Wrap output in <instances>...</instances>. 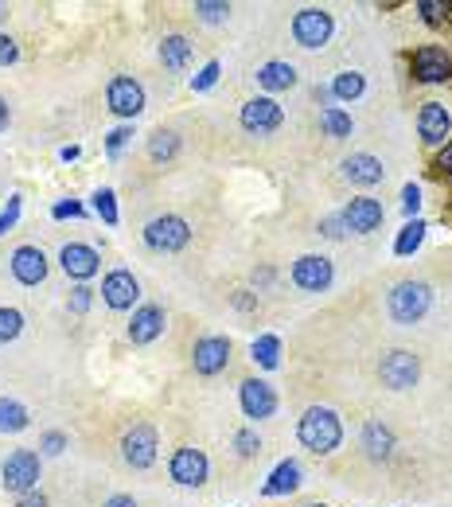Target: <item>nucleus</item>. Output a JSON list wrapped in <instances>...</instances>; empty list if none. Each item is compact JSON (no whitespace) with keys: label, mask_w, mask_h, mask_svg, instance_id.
<instances>
[{"label":"nucleus","mask_w":452,"mask_h":507,"mask_svg":"<svg viewBox=\"0 0 452 507\" xmlns=\"http://www.w3.org/2000/svg\"><path fill=\"white\" fill-rule=\"evenodd\" d=\"M51 215H55V219H79V215H82V203H74V200H63V203H55V207H51Z\"/></svg>","instance_id":"a19ab883"},{"label":"nucleus","mask_w":452,"mask_h":507,"mask_svg":"<svg viewBox=\"0 0 452 507\" xmlns=\"http://www.w3.org/2000/svg\"><path fill=\"white\" fill-rule=\"evenodd\" d=\"M164 332V308L160 305H140L129 320V340L133 344H152Z\"/></svg>","instance_id":"6ab92c4d"},{"label":"nucleus","mask_w":452,"mask_h":507,"mask_svg":"<svg viewBox=\"0 0 452 507\" xmlns=\"http://www.w3.org/2000/svg\"><path fill=\"white\" fill-rule=\"evenodd\" d=\"M140 297V285L129 269H113L106 281H101V301H106L110 308H133Z\"/></svg>","instance_id":"9b49d317"},{"label":"nucleus","mask_w":452,"mask_h":507,"mask_svg":"<svg viewBox=\"0 0 452 507\" xmlns=\"http://www.w3.org/2000/svg\"><path fill=\"white\" fill-rule=\"evenodd\" d=\"M20 507H47V496H43V492H24Z\"/></svg>","instance_id":"de8ad7c7"},{"label":"nucleus","mask_w":452,"mask_h":507,"mask_svg":"<svg viewBox=\"0 0 452 507\" xmlns=\"http://www.w3.org/2000/svg\"><path fill=\"white\" fill-rule=\"evenodd\" d=\"M296 488H301V464L296 461H281L262 484L265 496H289V492H296Z\"/></svg>","instance_id":"4be33fe9"},{"label":"nucleus","mask_w":452,"mask_h":507,"mask_svg":"<svg viewBox=\"0 0 452 507\" xmlns=\"http://www.w3.org/2000/svg\"><path fill=\"white\" fill-rule=\"evenodd\" d=\"M5 16H8V8H5V5H0V20H5Z\"/></svg>","instance_id":"864d4df0"},{"label":"nucleus","mask_w":452,"mask_h":507,"mask_svg":"<svg viewBox=\"0 0 452 507\" xmlns=\"http://www.w3.org/2000/svg\"><path fill=\"white\" fill-rule=\"evenodd\" d=\"M106 102H110V110L118 113V117H137L140 110H145V86L137 83V78H113L110 90H106Z\"/></svg>","instance_id":"6e6552de"},{"label":"nucleus","mask_w":452,"mask_h":507,"mask_svg":"<svg viewBox=\"0 0 452 507\" xmlns=\"http://www.w3.org/2000/svg\"><path fill=\"white\" fill-rule=\"evenodd\" d=\"M20 59V47L12 44L8 35H0V67H8V63H16Z\"/></svg>","instance_id":"37998d69"},{"label":"nucleus","mask_w":452,"mask_h":507,"mask_svg":"<svg viewBox=\"0 0 452 507\" xmlns=\"http://www.w3.org/2000/svg\"><path fill=\"white\" fill-rule=\"evenodd\" d=\"M59 262L74 281H86V278L98 273V250H90V246H82V242H67L63 254H59Z\"/></svg>","instance_id":"aec40b11"},{"label":"nucleus","mask_w":452,"mask_h":507,"mask_svg":"<svg viewBox=\"0 0 452 507\" xmlns=\"http://www.w3.org/2000/svg\"><path fill=\"white\" fill-rule=\"evenodd\" d=\"M168 473H172L176 484H184V488H199L203 480H207V473H211V464H207L203 449L184 445V449H176V453H172V464H168Z\"/></svg>","instance_id":"0eeeda50"},{"label":"nucleus","mask_w":452,"mask_h":507,"mask_svg":"<svg viewBox=\"0 0 452 507\" xmlns=\"http://www.w3.org/2000/svg\"><path fill=\"white\" fill-rule=\"evenodd\" d=\"M24 328V317L16 308H0V344H8V340H16Z\"/></svg>","instance_id":"2f4dec72"},{"label":"nucleus","mask_w":452,"mask_h":507,"mask_svg":"<svg viewBox=\"0 0 452 507\" xmlns=\"http://www.w3.org/2000/svg\"><path fill=\"white\" fill-rule=\"evenodd\" d=\"M418 12H421V20L429 24V28H441L445 24V5H437V0H418Z\"/></svg>","instance_id":"72a5a7b5"},{"label":"nucleus","mask_w":452,"mask_h":507,"mask_svg":"<svg viewBox=\"0 0 452 507\" xmlns=\"http://www.w3.org/2000/svg\"><path fill=\"white\" fill-rule=\"evenodd\" d=\"M308 507H324V503H308Z\"/></svg>","instance_id":"5fc2aeb1"},{"label":"nucleus","mask_w":452,"mask_h":507,"mask_svg":"<svg viewBox=\"0 0 452 507\" xmlns=\"http://www.w3.org/2000/svg\"><path fill=\"white\" fill-rule=\"evenodd\" d=\"M293 281L301 285V289H308V293H324L332 285V262L328 258H320V254L296 258L293 262Z\"/></svg>","instance_id":"9d476101"},{"label":"nucleus","mask_w":452,"mask_h":507,"mask_svg":"<svg viewBox=\"0 0 452 507\" xmlns=\"http://www.w3.org/2000/svg\"><path fill=\"white\" fill-rule=\"evenodd\" d=\"M160 63L168 71H184L188 63H191V44L184 35H168L164 44H160Z\"/></svg>","instance_id":"b1692460"},{"label":"nucleus","mask_w":452,"mask_h":507,"mask_svg":"<svg viewBox=\"0 0 452 507\" xmlns=\"http://www.w3.org/2000/svg\"><path fill=\"white\" fill-rule=\"evenodd\" d=\"M16 215H20V200H16V195H12V200H8V211L0 215V234H5L12 223H16Z\"/></svg>","instance_id":"c03bdc74"},{"label":"nucleus","mask_w":452,"mask_h":507,"mask_svg":"<svg viewBox=\"0 0 452 507\" xmlns=\"http://www.w3.org/2000/svg\"><path fill=\"white\" fill-rule=\"evenodd\" d=\"M429 301H433V293L425 281H402L390 289V297H386V308H390V317L398 324H418L425 312H429Z\"/></svg>","instance_id":"f03ea898"},{"label":"nucleus","mask_w":452,"mask_h":507,"mask_svg":"<svg viewBox=\"0 0 452 507\" xmlns=\"http://www.w3.org/2000/svg\"><path fill=\"white\" fill-rule=\"evenodd\" d=\"M235 445H238L242 457H254V453H262V437H257L254 429H238V434H235Z\"/></svg>","instance_id":"f704fd0d"},{"label":"nucleus","mask_w":452,"mask_h":507,"mask_svg":"<svg viewBox=\"0 0 452 507\" xmlns=\"http://www.w3.org/2000/svg\"><path fill=\"white\" fill-rule=\"evenodd\" d=\"M0 129H8V102L0 98Z\"/></svg>","instance_id":"8fccbe9b"},{"label":"nucleus","mask_w":452,"mask_h":507,"mask_svg":"<svg viewBox=\"0 0 452 507\" xmlns=\"http://www.w3.org/2000/svg\"><path fill=\"white\" fill-rule=\"evenodd\" d=\"M35 480H40V457L32 449H16L12 457L5 461V488L8 492H32Z\"/></svg>","instance_id":"423d86ee"},{"label":"nucleus","mask_w":452,"mask_h":507,"mask_svg":"<svg viewBox=\"0 0 452 507\" xmlns=\"http://www.w3.org/2000/svg\"><path fill=\"white\" fill-rule=\"evenodd\" d=\"M363 74L359 71H343V74H335V83H332V94L340 98V102H355L359 94H363Z\"/></svg>","instance_id":"cd10ccee"},{"label":"nucleus","mask_w":452,"mask_h":507,"mask_svg":"<svg viewBox=\"0 0 452 507\" xmlns=\"http://www.w3.org/2000/svg\"><path fill=\"white\" fill-rule=\"evenodd\" d=\"M343 176L351 180V184H379V180L386 176V168L379 156H367V152H355V156H347L343 161Z\"/></svg>","instance_id":"412c9836"},{"label":"nucleus","mask_w":452,"mask_h":507,"mask_svg":"<svg viewBox=\"0 0 452 507\" xmlns=\"http://www.w3.org/2000/svg\"><path fill=\"white\" fill-rule=\"evenodd\" d=\"M191 363H196L199 375H218L230 363V340H223V336H203L196 351H191Z\"/></svg>","instance_id":"ddd939ff"},{"label":"nucleus","mask_w":452,"mask_h":507,"mask_svg":"<svg viewBox=\"0 0 452 507\" xmlns=\"http://www.w3.org/2000/svg\"><path fill=\"white\" fill-rule=\"evenodd\" d=\"M121 457L133 468H149L157 461V429L152 425H133L121 441Z\"/></svg>","instance_id":"1a4fd4ad"},{"label":"nucleus","mask_w":452,"mask_h":507,"mask_svg":"<svg viewBox=\"0 0 452 507\" xmlns=\"http://www.w3.org/2000/svg\"><path fill=\"white\" fill-rule=\"evenodd\" d=\"M448 211H452V207H448Z\"/></svg>","instance_id":"6e6d98bb"},{"label":"nucleus","mask_w":452,"mask_h":507,"mask_svg":"<svg viewBox=\"0 0 452 507\" xmlns=\"http://www.w3.org/2000/svg\"><path fill=\"white\" fill-rule=\"evenodd\" d=\"M218 74H223V67H218V63H207V67L191 78V86H196V90H211L218 83Z\"/></svg>","instance_id":"e433bc0d"},{"label":"nucleus","mask_w":452,"mask_h":507,"mask_svg":"<svg viewBox=\"0 0 452 507\" xmlns=\"http://www.w3.org/2000/svg\"><path fill=\"white\" fill-rule=\"evenodd\" d=\"M106 507H137V503H133V496H110Z\"/></svg>","instance_id":"09e8293b"},{"label":"nucleus","mask_w":452,"mask_h":507,"mask_svg":"<svg viewBox=\"0 0 452 507\" xmlns=\"http://www.w3.org/2000/svg\"><path fill=\"white\" fill-rule=\"evenodd\" d=\"M40 445H43V453H47V457H59V453L67 449V434H59V429H51V434H43V441H40Z\"/></svg>","instance_id":"4c0bfd02"},{"label":"nucleus","mask_w":452,"mask_h":507,"mask_svg":"<svg viewBox=\"0 0 452 507\" xmlns=\"http://www.w3.org/2000/svg\"><path fill=\"white\" fill-rule=\"evenodd\" d=\"M129 137H133V129H129V125H118V129H113V133L106 137V149H110V152H121Z\"/></svg>","instance_id":"ea45409f"},{"label":"nucleus","mask_w":452,"mask_h":507,"mask_svg":"<svg viewBox=\"0 0 452 507\" xmlns=\"http://www.w3.org/2000/svg\"><path fill=\"white\" fill-rule=\"evenodd\" d=\"M281 106L274 98H250L246 106H242V129H250V133H274L281 125Z\"/></svg>","instance_id":"f8f14e48"},{"label":"nucleus","mask_w":452,"mask_h":507,"mask_svg":"<svg viewBox=\"0 0 452 507\" xmlns=\"http://www.w3.org/2000/svg\"><path fill=\"white\" fill-rule=\"evenodd\" d=\"M12 273H16L20 285H40L47 278V258L40 246H20V250L12 254Z\"/></svg>","instance_id":"a211bd4d"},{"label":"nucleus","mask_w":452,"mask_h":507,"mask_svg":"<svg viewBox=\"0 0 452 507\" xmlns=\"http://www.w3.org/2000/svg\"><path fill=\"white\" fill-rule=\"evenodd\" d=\"M176 149H179V141H176V133H168V129H160V133L149 137V156L152 161H172Z\"/></svg>","instance_id":"7c9ffc66"},{"label":"nucleus","mask_w":452,"mask_h":507,"mask_svg":"<svg viewBox=\"0 0 452 507\" xmlns=\"http://www.w3.org/2000/svg\"><path fill=\"white\" fill-rule=\"evenodd\" d=\"M59 156H63V161H79V149H74V145H67V149H63Z\"/></svg>","instance_id":"3c124183"},{"label":"nucleus","mask_w":452,"mask_h":507,"mask_svg":"<svg viewBox=\"0 0 452 507\" xmlns=\"http://www.w3.org/2000/svg\"><path fill=\"white\" fill-rule=\"evenodd\" d=\"M296 437H301L304 449H313V453H320V457H324V453H332L343 441V425H340V418H335V410H328V406H308L301 425H296Z\"/></svg>","instance_id":"f257e3e1"},{"label":"nucleus","mask_w":452,"mask_h":507,"mask_svg":"<svg viewBox=\"0 0 452 507\" xmlns=\"http://www.w3.org/2000/svg\"><path fill=\"white\" fill-rule=\"evenodd\" d=\"M145 242L152 246V250H160V254H176V250H184V246L191 242V227L179 215H160V219H152V223L145 227Z\"/></svg>","instance_id":"7ed1b4c3"},{"label":"nucleus","mask_w":452,"mask_h":507,"mask_svg":"<svg viewBox=\"0 0 452 507\" xmlns=\"http://www.w3.org/2000/svg\"><path fill=\"white\" fill-rule=\"evenodd\" d=\"M413 74H418V83H448L452 59L441 47H421V51H413Z\"/></svg>","instance_id":"2eb2a0df"},{"label":"nucleus","mask_w":452,"mask_h":507,"mask_svg":"<svg viewBox=\"0 0 452 507\" xmlns=\"http://www.w3.org/2000/svg\"><path fill=\"white\" fill-rule=\"evenodd\" d=\"M418 207H421V188L418 184H406L402 188V211L418 219Z\"/></svg>","instance_id":"58836bf2"},{"label":"nucleus","mask_w":452,"mask_h":507,"mask_svg":"<svg viewBox=\"0 0 452 507\" xmlns=\"http://www.w3.org/2000/svg\"><path fill=\"white\" fill-rule=\"evenodd\" d=\"M379 375H382V383L390 386V390H406V386L418 383L421 363H418V356H413V351L398 347V351H390V356H382Z\"/></svg>","instance_id":"20e7f679"},{"label":"nucleus","mask_w":452,"mask_h":507,"mask_svg":"<svg viewBox=\"0 0 452 507\" xmlns=\"http://www.w3.org/2000/svg\"><path fill=\"white\" fill-rule=\"evenodd\" d=\"M257 83L265 90H289V86H296V67L293 63H265V67L257 71Z\"/></svg>","instance_id":"393cba45"},{"label":"nucleus","mask_w":452,"mask_h":507,"mask_svg":"<svg viewBox=\"0 0 452 507\" xmlns=\"http://www.w3.org/2000/svg\"><path fill=\"white\" fill-rule=\"evenodd\" d=\"M382 203L379 200H370V195H359V200L347 203V211H343V223L347 230H355V234H370V230H379L382 227Z\"/></svg>","instance_id":"4468645a"},{"label":"nucleus","mask_w":452,"mask_h":507,"mask_svg":"<svg viewBox=\"0 0 452 507\" xmlns=\"http://www.w3.org/2000/svg\"><path fill=\"white\" fill-rule=\"evenodd\" d=\"M24 425H28V410H24L20 402L0 398V434H20Z\"/></svg>","instance_id":"bb28decb"},{"label":"nucleus","mask_w":452,"mask_h":507,"mask_svg":"<svg viewBox=\"0 0 452 507\" xmlns=\"http://www.w3.org/2000/svg\"><path fill=\"white\" fill-rule=\"evenodd\" d=\"M332 16L324 8H301L296 12V20H293V35H296V44L301 47H324L328 39H332Z\"/></svg>","instance_id":"39448f33"},{"label":"nucleus","mask_w":452,"mask_h":507,"mask_svg":"<svg viewBox=\"0 0 452 507\" xmlns=\"http://www.w3.org/2000/svg\"><path fill=\"white\" fill-rule=\"evenodd\" d=\"M452 129V113L441 106V102H425L421 113H418V133L425 145H441Z\"/></svg>","instance_id":"f3484780"},{"label":"nucleus","mask_w":452,"mask_h":507,"mask_svg":"<svg viewBox=\"0 0 452 507\" xmlns=\"http://www.w3.org/2000/svg\"><path fill=\"white\" fill-rule=\"evenodd\" d=\"M71 308H74V312H86V308H90V289H86V285H79V289H74Z\"/></svg>","instance_id":"a18cd8bd"},{"label":"nucleus","mask_w":452,"mask_h":507,"mask_svg":"<svg viewBox=\"0 0 452 507\" xmlns=\"http://www.w3.org/2000/svg\"><path fill=\"white\" fill-rule=\"evenodd\" d=\"M363 449H367L370 461H386L394 453V434L382 422H367V429H363Z\"/></svg>","instance_id":"5701e85b"},{"label":"nucleus","mask_w":452,"mask_h":507,"mask_svg":"<svg viewBox=\"0 0 452 507\" xmlns=\"http://www.w3.org/2000/svg\"><path fill=\"white\" fill-rule=\"evenodd\" d=\"M437 168H441V176H445V180H452V141L445 145V152L437 156Z\"/></svg>","instance_id":"49530a36"},{"label":"nucleus","mask_w":452,"mask_h":507,"mask_svg":"<svg viewBox=\"0 0 452 507\" xmlns=\"http://www.w3.org/2000/svg\"><path fill=\"white\" fill-rule=\"evenodd\" d=\"M238 398H242V410H246V418H269V414L277 410V395H274V386L262 383V379H246L238 390Z\"/></svg>","instance_id":"dca6fc26"},{"label":"nucleus","mask_w":452,"mask_h":507,"mask_svg":"<svg viewBox=\"0 0 452 507\" xmlns=\"http://www.w3.org/2000/svg\"><path fill=\"white\" fill-rule=\"evenodd\" d=\"M320 125H324L328 137H351V117H347L343 110H335V106H328L324 113H320Z\"/></svg>","instance_id":"c756f323"},{"label":"nucleus","mask_w":452,"mask_h":507,"mask_svg":"<svg viewBox=\"0 0 452 507\" xmlns=\"http://www.w3.org/2000/svg\"><path fill=\"white\" fill-rule=\"evenodd\" d=\"M425 242V223L421 219H413V223H406L402 227V234H398V242H394V254H402V258H409L418 246Z\"/></svg>","instance_id":"c85d7f7f"},{"label":"nucleus","mask_w":452,"mask_h":507,"mask_svg":"<svg viewBox=\"0 0 452 507\" xmlns=\"http://www.w3.org/2000/svg\"><path fill=\"white\" fill-rule=\"evenodd\" d=\"M343 215H332V219H324V223H320V234H324V239H343Z\"/></svg>","instance_id":"79ce46f5"},{"label":"nucleus","mask_w":452,"mask_h":507,"mask_svg":"<svg viewBox=\"0 0 452 507\" xmlns=\"http://www.w3.org/2000/svg\"><path fill=\"white\" fill-rule=\"evenodd\" d=\"M94 211L101 215V223H118V200H113V191L110 188H101L98 195H94Z\"/></svg>","instance_id":"473e14b6"},{"label":"nucleus","mask_w":452,"mask_h":507,"mask_svg":"<svg viewBox=\"0 0 452 507\" xmlns=\"http://www.w3.org/2000/svg\"><path fill=\"white\" fill-rule=\"evenodd\" d=\"M254 363H257V367H265V371L277 367V363H281V340H277V336H257V340H254Z\"/></svg>","instance_id":"a878e982"},{"label":"nucleus","mask_w":452,"mask_h":507,"mask_svg":"<svg viewBox=\"0 0 452 507\" xmlns=\"http://www.w3.org/2000/svg\"><path fill=\"white\" fill-rule=\"evenodd\" d=\"M235 305H238V308H254V301H250L246 293H238V297H235Z\"/></svg>","instance_id":"603ef678"},{"label":"nucleus","mask_w":452,"mask_h":507,"mask_svg":"<svg viewBox=\"0 0 452 507\" xmlns=\"http://www.w3.org/2000/svg\"><path fill=\"white\" fill-rule=\"evenodd\" d=\"M196 12H199V16H203L207 24H215V20H223V16H226L230 5H223V0H199Z\"/></svg>","instance_id":"c9c22d12"}]
</instances>
